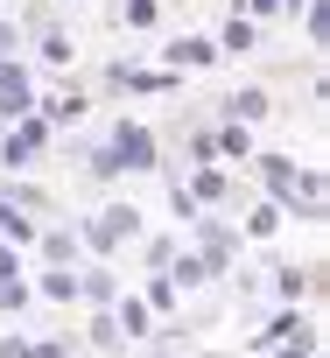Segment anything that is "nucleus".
<instances>
[{"label":"nucleus","instance_id":"13","mask_svg":"<svg viewBox=\"0 0 330 358\" xmlns=\"http://www.w3.org/2000/svg\"><path fill=\"white\" fill-rule=\"evenodd\" d=\"M211 155H239V162H246V155H253V134H246V127H211Z\"/></svg>","mask_w":330,"mask_h":358},{"label":"nucleus","instance_id":"19","mask_svg":"<svg viewBox=\"0 0 330 358\" xmlns=\"http://www.w3.org/2000/svg\"><path fill=\"white\" fill-rule=\"evenodd\" d=\"M0 358H71V344H22V337H8Z\"/></svg>","mask_w":330,"mask_h":358},{"label":"nucleus","instance_id":"3","mask_svg":"<svg viewBox=\"0 0 330 358\" xmlns=\"http://www.w3.org/2000/svg\"><path fill=\"white\" fill-rule=\"evenodd\" d=\"M43 141H50V120L29 113L22 127H8V141H0V162H8V169H29V162L43 155Z\"/></svg>","mask_w":330,"mask_h":358},{"label":"nucleus","instance_id":"8","mask_svg":"<svg viewBox=\"0 0 330 358\" xmlns=\"http://www.w3.org/2000/svg\"><path fill=\"white\" fill-rule=\"evenodd\" d=\"M197 239H204V260H211V274H218V267L239 253V232H232V225H204Z\"/></svg>","mask_w":330,"mask_h":358},{"label":"nucleus","instance_id":"2","mask_svg":"<svg viewBox=\"0 0 330 358\" xmlns=\"http://www.w3.org/2000/svg\"><path fill=\"white\" fill-rule=\"evenodd\" d=\"M134 232H141V211H134V204H106V211H99L92 225H85V239H92L99 253H120V246H127Z\"/></svg>","mask_w":330,"mask_h":358},{"label":"nucleus","instance_id":"5","mask_svg":"<svg viewBox=\"0 0 330 358\" xmlns=\"http://www.w3.org/2000/svg\"><path fill=\"white\" fill-rule=\"evenodd\" d=\"M106 85H127V92H176V71H134V64H113Z\"/></svg>","mask_w":330,"mask_h":358},{"label":"nucleus","instance_id":"27","mask_svg":"<svg viewBox=\"0 0 330 358\" xmlns=\"http://www.w3.org/2000/svg\"><path fill=\"white\" fill-rule=\"evenodd\" d=\"M239 15H246V22H260V15H295V0H246Z\"/></svg>","mask_w":330,"mask_h":358},{"label":"nucleus","instance_id":"14","mask_svg":"<svg viewBox=\"0 0 330 358\" xmlns=\"http://www.w3.org/2000/svg\"><path fill=\"white\" fill-rule=\"evenodd\" d=\"M36 246H43L50 267H71V260H78V239H71V232H36Z\"/></svg>","mask_w":330,"mask_h":358},{"label":"nucleus","instance_id":"9","mask_svg":"<svg viewBox=\"0 0 330 358\" xmlns=\"http://www.w3.org/2000/svg\"><path fill=\"white\" fill-rule=\"evenodd\" d=\"M0 239H8V246H36V218L15 211L8 197H0Z\"/></svg>","mask_w":330,"mask_h":358},{"label":"nucleus","instance_id":"12","mask_svg":"<svg viewBox=\"0 0 330 358\" xmlns=\"http://www.w3.org/2000/svg\"><path fill=\"white\" fill-rule=\"evenodd\" d=\"M232 127H253V120H267V92H232Z\"/></svg>","mask_w":330,"mask_h":358},{"label":"nucleus","instance_id":"32","mask_svg":"<svg viewBox=\"0 0 330 358\" xmlns=\"http://www.w3.org/2000/svg\"><path fill=\"white\" fill-rule=\"evenodd\" d=\"M281 358H309V344H302V337H295V351H281Z\"/></svg>","mask_w":330,"mask_h":358},{"label":"nucleus","instance_id":"25","mask_svg":"<svg viewBox=\"0 0 330 358\" xmlns=\"http://www.w3.org/2000/svg\"><path fill=\"white\" fill-rule=\"evenodd\" d=\"M85 106H92V99H85V92H71V99H57L43 120H85Z\"/></svg>","mask_w":330,"mask_h":358},{"label":"nucleus","instance_id":"4","mask_svg":"<svg viewBox=\"0 0 330 358\" xmlns=\"http://www.w3.org/2000/svg\"><path fill=\"white\" fill-rule=\"evenodd\" d=\"M0 113H8V120H29V113H36V92H29V71H22L15 57H0Z\"/></svg>","mask_w":330,"mask_h":358},{"label":"nucleus","instance_id":"31","mask_svg":"<svg viewBox=\"0 0 330 358\" xmlns=\"http://www.w3.org/2000/svg\"><path fill=\"white\" fill-rule=\"evenodd\" d=\"M15 43H22V29H15V22H0V57H15Z\"/></svg>","mask_w":330,"mask_h":358},{"label":"nucleus","instance_id":"30","mask_svg":"<svg viewBox=\"0 0 330 358\" xmlns=\"http://www.w3.org/2000/svg\"><path fill=\"white\" fill-rule=\"evenodd\" d=\"M15 274H22V260H15V246H8V239H0V281H15Z\"/></svg>","mask_w":330,"mask_h":358},{"label":"nucleus","instance_id":"23","mask_svg":"<svg viewBox=\"0 0 330 358\" xmlns=\"http://www.w3.org/2000/svg\"><path fill=\"white\" fill-rule=\"evenodd\" d=\"M78 50H71V36L64 29H43V64H71Z\"/></svg>","mask_w":330,"mask_h":358},{"label":"nucleus","instance_id":"18","mask_svg":"<svg viewBox=\"0 0 330 358\" xmlns=\"http://www.w3.org/2000/svg\"><path fill=\"white\" fill-rule=\"evenodd\" d=\"M78 302H113V267H92V274H78Z\"/></svg>","mask_w":330,"mask_h":358},{"label":"nucleus","instance_id":"1","mask_svg":"<svg viewBox=\"0 0 330 358\" xmlns=\"http://www.w3.org/2000/svg\"><path fill=\"white\" fill-rule=\"evenodd\" d=\"M155 162H162V155H155V134H148L141 120H120V127H113V141L92 155V169H99V176H120V169H155Z\"/></svg>","mask_w":330,"mask_h":358},{"label":"nucleus","instance_id":"26","mask_svg":"<svg viewBox=\"0 0 330 358\" xmlns=\"http://www.w3.org/2000/svg\"><path fill=\"white\" fill-rule=\"evenodd\" d=\"M281 337H295V309H281V316H274V323H267L253 344H281Z\"/></svg>","mask_w":330,"mask_h":358},{"label":"nucleus","instance_id":"16","mask_svg":"<svg viewBox=\"0 0 330 358\" xmlns=\"http://www.w3.org/2000/svg\"><path fill=\"white\" fill-rule=\"evenodd\" d=\"M169 281H176V288H197V281H211V260H204V253H190V260H169Z\"/></svg>","mask_w":330,"mask_h":358},{"label":"nucleus","instance_id":"20","mask_svg":"<svg viewBox=\"0 0 330 358\" xmlns=\"http://www.w3.org/2000/svg\"><path fill=\"white\" fill-rule=\"evenodd\" d=\"M113 330H127V337H148V309H141V302H113Z\"/></svg>","mask_w":330,"mask_h":358},{"label":"nucleus","instance_id":"22","mask_svg":"<svg viewBox=\"0 0 330 358\" xmlns=\"http://www.w3.org/2000/svg\"><path fill=\"white\" fill-rule=\"evenodd\" d=\"M302 29H309V43H316V50L330 43V8H323V0H309V15H302Z\"/></svg>","mask_w":330,"mask_h":358},{"label":"nucleus","instance_id":"17","mask_svg":"<svg viewBox=\"0 0 330 358\" xmlns=\"http://www.w3.org/2000/svg\"><path fill=\"white\" fill-rule=\"evenodd\" d=\"M43 302H78V274L71 267H50L43 274Z\"/></svg>","mask_w":330,"mask_h":358},{"label":"nucleus","instance_id":"29","mask_svg":"<svg viewBox=\"0 0 330 358\" xmlns=\"http://www.w3.org/2000/svg\"><path fill=\"white\" fill-rule=\"evenodd\" d=\"M148 302H155V309H176V281H169V274H162V281L148 288Z\"/></svg>","mask_w":330,"mask_h":358},{"label":"nucleus","instance_id":"15","mask_svg":"<svg viewBox=\"0 0 330 358\" xmlns=\"http://www.w3.org/2000/svg\"><path fill=\"white\" fill-rule=\"evenodd\" d=\"M274 288H281V295H288V309H295L302 295H316V274H309V267H281V274H274Z\"/></svg>","mask_w":330,"mask_h":358},{"label":"nucleus","instance_id":"6","mask_svg":"<svg viewBox=\"0 0 330 358\" xmlns=\"http://www.w3.org/2000/svg\"><path fill=\"white\" fill-rule=\"evenodd\" d=\"M260 176H267V190H274V211H288V197H295V162H288V155H260Z\"/></svg>","mask_w":330,"mask_h":358},{"label":"nucleus","instance_id":"7","mask_svg":"<svg viewBox=\"0 0 330 358\" xmlns=\"http://www.w3.org/2000/svg\"><path fill=\"white\" fill-rule=\"evenodd\" d=\"M218 57V43H197V36H183V43H169V71H204Z\"/></svg>","mask_w":330,"mask_h":358},{"label":"nucleus","instance_id":"21","mask_svg":"<svg viewBox=\"0 0 330 358\" xmlns=\"http://www.w3.org/2000/svg\"><path fill=\"white\" fill-rule=\"evenodd\" d=\"M29 309V281L15 274V281H0V316H22Z\"/></svg>","mask_w":330,"mask_h":358},{"label":"nucleus","instance_id":"28","mask_svg":"<svg viewBox=\"0 0 330 358\" xmlns=\"http://www.w3.org/2000/svg\"><path fill=\"white\" fill-rule=\"evenodd\" d=\"M274 225H281V211H274V204H260V211H253V218H246V232H253V239H267V232H274Z\"/></svg>","mask_w":330,"mask_h":358},{"label":"nucleus","instance_id":"11","mask_svg":"<svg viewBox=\"0 0 330 358\" xmlns=\"http://www.w3.org/2000/svg\"><path fill=\"white\" fill-rule=\"evenodd\" d=\"M183 197H190V204H225V197H232V183H225L218 169H197V183H190Z\"/></svg>","mask_w":330,"mask_h":358},{"label":"nucleus","instance_id":"24","mask_svg":"<svg viewBox=\"0 0 330 358\" xmlns=\"http://www.w3.org/2000/svg\"><path fill=\"white\" fill-rule=\"evenodd\" d=\"M120 15H127V29H155V22H162V8H155V0H127Z\"/></svg>","mask_w":330,"mask_h":358},{"label":"nucleus","instance_id":"10","mask_svg":"<svg viewBox=\"0 0 330 358\" xmlns=\"http://www.w3.org/2000/svg\"><path fill=\"white\" fill-rule=\"evenodd\" d=\"M253 43H260V22H246V15H232V22L218 29V50H232V57H246Z\"/></svg>","mask_w":330,"mask_h":358}]
</instances>
